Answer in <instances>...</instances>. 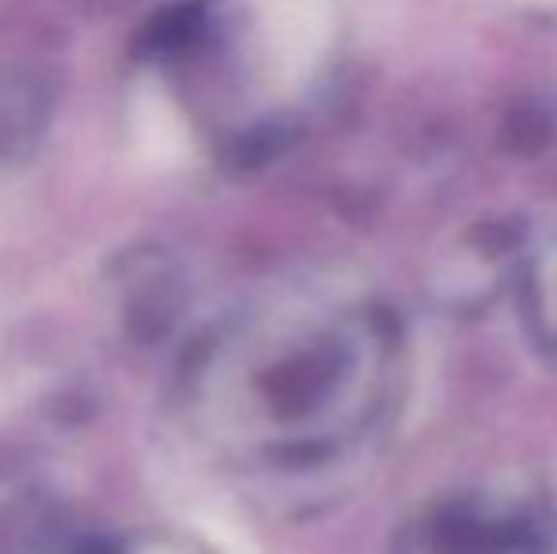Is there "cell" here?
I'll return each mask as SVG.
<instances>
[{"label": "cell", "instance_id": "obj_1", "mask_svg": "<svg viewBox=\"0 0 557 554\" xmlns=\"http://www.w3.org/2000/svg\"><path fill=\"white\" fill-rule=\"evenodd\" d=\"M206 27V4L201 0H183L175 8H163L152 23L145 27V50L148 53H175L190 46Z\"/></svg>", "mask_w": 557, "mask_h": 554}]
</instances>
